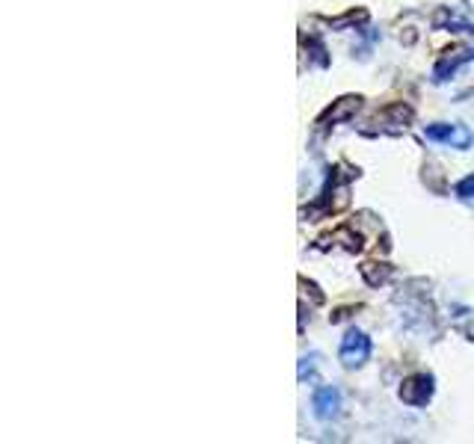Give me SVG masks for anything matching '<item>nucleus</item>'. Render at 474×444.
Wrapping results in <instances>:
<instances>
[{
  "label": "nucleus",
  "mask_w": 474,
  "mask_h": 444,
  "mask_svg": "<svg viewBox=\"0 0 474 444\" xmlns=\"http://www.w3.org/2000/svg\"><path fill=\"white\" fill-rule=\"evenodd\" d=\"M457 196L459 198H474V175L462 178V181L457 184Z\"/></svg>",
  "instance_id": "obj_5"
},
{
  "label": "nucleus",
  "mask_w": 474,
  "mask_h": 444,
  "mask_svg": "<svg viewBox=\"0 0 474 444\" xmlns=\"http://www.w3.org/2000/svg\"><path fill=\"white\" fill-rule=\"evenodd\" d=\"M312 409H314V418L317 420H332V418H338V412H341V391H338V388H332V385L317 388L314 400H312Z\"/></svg>",
  "instance_id": "obj_4"
},
{
  "label": "nucleus",
  "mask_w": 474,
  "mask_h": 444,
  "mask_svg": "<svg viewBox=\"0 0 474 444\" xmlns=\"http://www.w3.org/2000/svg\"><path fill=\"white\" fill-rule=\"evenodd\" d=\"M430 397H433V376H427V373L409 376V379L400 385V400L409 406H427Z\"/></svg>",
  "instance_id": "obj_3"
},
{
  "label": "nucleus",
  "mask_w": 474,
  "mask_h": 444,
  "mask_svg": "<svg viewBox=\"0 0 474 444\" xmlns=\"http://www.w3.org/2000/svg\"><path fill=\"white\" fill-rule=\"evenodd\" d=\"M338 355H341V364H344V368H362L371 355V338L359 329H350L344 335V341H341Z\"/></svg>",
  "instance_id": "obj_1"
},
{
  "label": "nucleus",
  "mask_w": 474,
  "mask_h": 444,
  "mask_svg": "<svg viewBox=\"0 0 474 444\" xmlns=\"http://www.w3.org/2000/svg\"><path fill=\"white\" fill-rule=\"evenodd\" d=\"M427 139L433 142H445L450 148H468L471 146V130L466 125H430L424 130Z\"/></svg>",
  "instance_id": "obj_2"
}]
</instances>
